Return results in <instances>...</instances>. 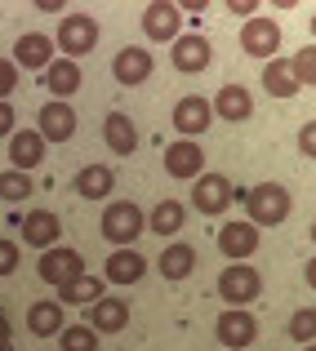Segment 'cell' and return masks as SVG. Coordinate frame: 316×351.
Returning <instances> with one entry per match:
<instances>
[{"instance_id": "1", "label": "cell", "mask_w": 316, "mask_h": 351, "mask_svg": "<svg viewBox=\"0 0 316 351\" xmlns=\"http://www.w3.org/2000/svg\"><path fill=\"white\" fill-rule=\"evenodd\" d=\"M236 200H245V214H249V223L263 232V227H281L285 218H290V209H294V196H290V187H281V182H258V187H240L236 191Z\"/></svg>"}, {"instance_id": "2", "label": "cell", "mask_w": 316, "mask_h": 351, "mask_svg": "<svg viewBox=\"0 0 316 351\" xmlns=\"http://www.w3.org/2000/svg\"><path fill=\"white\" fill-rule=\"evenodd\" d=\"M143 227H147V218H143V209H138L134 200H111L103 209V236L116 249H134V240L143 236Z\"/></svg>"}, {"instance_id": "3", "label": "cell", "mask_w": 316, "mask_h": 351, "mask_svg": "<svg viewBox=\"0 0 316 351\" xmlns=\"http://www.w3.org/2000/svg\"><path fill=\"white\" fill-rule=\"evenodd\" d=\"M258 293H263V276L249 263H227L218 271V298L227 302V307H249Z\"/></svg>"}, {"instance_id": "4", "label": "cell", "mask_w": 316, "mask_h": 351, "mask_svg": "<svg viewBox=\"0 0 316 351\" xmlns=\"http://www.w3.org/2000/svg\"><path fill=\"white\" fill-rule=\"evenodd\" d=\"M54 45H58V53L71 58V62L85 58V53L98 45V23L89 14H63L58 32H54Z\"/></svg>"}, {"instance_id": "5", "label": "cell", "mask_w": 316, "mask_h": 351, "mask_svg": "<svg viewBox=\"0 0 316 351\" xmlns=\"http://www.w3.org/2000/svg\"><path fill=\"white\" fill-rule=\"evenodd\" d=\"M240 49H245V58L272 62L276 53H281V23H276V18H267V14L240 23Z\"/></svg>"}, {"instance_id": "6", "label": "cell", "mask_w": 316, "mask_h": 351, "mask_svg": "<svg viewBox=\"0 0 316 351\" xmlns=\"http://www.w3.org/2000/svg\"><path fill=\"white\" fill-rule=\"evenodd\" d=\"M179 27H183V5H174V0H152L143 9V36L152 45H174L183 36Z\"/></svg>"}, {"instance_id": "7", "label": "cell", "mask_w": 316, "mask_h": 351, "mask_svg": "<svg viewBox=\"0 0 316 351\" xmlns=\"http://www.w3.org/2000/svg\"><path fill=\"white\" fill-rule=\"evenodd\" d=\"M36 276H41L45 285H54V289H63V285H71L76 276H85V258H80L76 249H67V245L45 249L41 263H36Z\"/></svg>"}, {"instance_id": "8", "label": "cell", "mask_w": 316, "mask_h": 351, "mask_svg": "<svg viewBox=\"0 0 316 351\" xmlns=\"http://www.w3.org/2000/svg\"><path fill=\"white\" fill-rule=\"evenodd\" d=\"M232 200H236V187H232L227 173H201V178L192 182V205L205 218H218Z\"/></svg>"}, {"instance_id": "9", "label": "cell", "mask_w": 316, "mask_h": 351, "mask_svg": "<svg viewBox=\"0 0 316 351\" xmlns=\"http://www.w3.org/2000/svg\"><path fill=\"white\" fill-rule=\"evenodd\" d=\"M214 338H218L223 347L240 351V347H249V343L258 338V320L249 316L245 307H223L218 320H214Z\"/></svg>"}, {"instance_id": "10", "label": "cell", "mask_w": 316, "mask_h": 351, "mask_svg": "<svg viewBox=\"0 0 316 351\" xmlns=\"http://www.w3.org/2000/svg\"><path fill=\"white\" fill-rule=\"evenodd\" d=\"M258 245H263V236H258V227L249 223V218L223 223V232H218V254L223 258H232V263H249Z\"/></svg>"}, {"instance_id": "11", "label": "cell", "mask_w": 316, "mask_h": 351, "mask_svg": "<svg viewBox=\"0 0 316 351\" xmlns=\"http://www.w3.org/2000/svg\"><path fill=\"white\" fill-rule=\"evenodd\" d=\"M210 120H214V103H210V98L183 94L179 103H174V129H179L183 138H192V143L210 129Z\"/></svg>"}, {"instance_id": "12", "label": "cell", "mask_w": 316, "mask_h": 351, "mask_svg": "<svg viewBox=\"0 0 316 351\" xmlns=\"http://www.w3.org/2000/svg\"><path fill=\"white\" fill-rule=\"evenodd\" d=\"M210 62H214V45L201 32H188V36H179V40H174V71L196 76V71H205Z\"/></svg>"}, {"instance_id": "13", "label": "cell", "mask_w": 316, "mask_h": 351, "mask_svg": "<svg viewBox=\"0 0 316 351\" xmlns=\"http://www.w3.org/2000/svg\"><path fill=\"white\" fill-rule=\"evenodd\" d=\"M36 129H41L45 143H71L76 138V112H71V103H45L41 116H36Z\"/></svg>"}, {"instance_id": "14", "label": "cell", "mask_w": 316, "mask_h": 351, "mask_svg": "<svg viewBox=\"0 0 316 351\" xmlns=\"http://www.w3.org/2000/svg\"><path fill=\"white\" fill-rule=\"evenodd\" d=\"M201 169H205V152H201V143H192V138H179V143L165 147V173L170 178H201Z\"/></svg>"}, {"instance_id": "15", "label": "cell", "mask_w": 316, "mask_h": 351, "mask_svg": "<svg viewBox=\"0 0 316 351\" xmlns=\"http://www.w3.org/2000/svg\"><path fill=\"white\" fill-rule=\"evenodd\" d=\"M152 67H156V58L147 49H138V45H125V49L111 58V76H116V85H125V89L143 85V80L152 76Z\"/></svg>"}, {"instance_id": "16", "label": "cell", "mask_w": 316, "mask_h": 351, "mask_svg": "<svg viewBox=\"0 0 316 351\" xmlns=\"http://www.w3.org/2000/svg\"><path fill=\"white\" fill-rule=\"evenodd\" d=\"M54 36H45V32H23L18 36V45H14V62L18 67H27V71H49V62H54Z\"/></svg>"}, {"instance_id": "17", "label": "cell", "mask_w": 316, "mask_h": 351, "mask_svg": "<svg viewBox=\"0 0 316 351\" xmlns=\"http://www.w3.org/2000/svg\"><path fill=\"white\" fill-rule=\"evenodd\" d=\"M58 236H63V223H58V214L54 209H32V214L23 218V240L32 249H58Z\"/></svg>"}, {"instance_id": "18", "label": "cell", "mask_w": 316, "mask_h": 351, "mask_svg": "<svg viewBox=\"0 0 316 351\" xmlns=\"http://www.w3.org/2000/svg\"><path fill=\"white\" fill-rule=\"evenodd\" d=\"M254 116V94L245 85H223L214 94V120H227V125H240V120Z\"/></svg>"}, {"instance_id": "19", "label": "cell", "mask_w": 316, "mask_h": 351, "mask_svg": "<svg viewBox=\"0 0 316 351\" xmlns=\"http://www.w3.org/2000/svg\"><path fill=\"white\" fill-rule=\"evenodd\" d=\"M45 160V138L41 129H18L14 138H9V169L18 173H32V165Z\"/></svg>"}, {"instance_id": "20", "label": "cell", "mask_w": 316, "mask_h": 351, "mask_svg": "<svg viewBox=\"0 0 316 351\" xmlns=\"http://www.w3.org/2000/svg\"><path fill=\"white\" fill-rule=\"evenodd\" d=\"M85 325L94 334H120L129 325V302L125 298H103L94 307H85Z\"/></svg>"}, {"instance_id": "21", "label": "cell", "mask_w": 316, "mask_h": 351, "mask_svg": "<svg viewBox=\"0 0 316 351\" xmlns=\"http://www.w3.org/2000/svg\"><path fill=\"white\" fill-rule=\"evenodd\" d=\"M147 276V258L138 249H111L107 267H103V280L111 285H138Z\"/></svg>"}, {"instance_id": "22", "label": "cell", "mask_w": 316, "mask_h": 351, "mask_svg": "<svg viewBox=\"0 0 316 351\" xmlns=\"http://www.w3.org/2000/svg\"><path fill=\"white\" fill-rule=\"evenodd\" d=\"M27 329H32L36 338H58L63 329H67V320H63V302L58 298H41L27 307Z\"/></svg>"}, {"instance_id": "23", "label": "cell", "mask_w": 316, "mask_h": 351, "mask_svg": "<svg viewBox=\"0 0 316 351\" xmlns=\"http://www.w3.org/2000/svg\"><path fill=\"white\" fill-rule=\"evenodd\" d=\"M111 187H116V169L111 165H85V169L71 178V191L85 200H107Z\"/></svg>"}, {"instance_id": "24", "label": "cell", "mask_w": 316, "mask_h": 351, "mask_svg": "<svg viewBox=\"0 0 316 351\" xmlns=\"http://www.w3.org/2000/svg\"><path fill=\"white\" fill-rule=\"evenodd\" d=\"M156 267H161V276H165L170 285H174V280H188V276L196 271V249H192L188 240H174V245L161 249Z\"/></svg>"}, {"instance_id": "25", "label": "cell", "mask_w": 316, "mask_h": 351, "mask_svg": "<svg viewBox=\"0 0 316 351\" xmlns=\"http://www.w3.org/2000/svg\"><path fill=\"white\" fill-rule=\"evenodd\" d=\"M45 89L54 94V103H67V98L80 89V62H71V58H54V62H49V71H45Z\"/></svg>"}, {"instance_id": "26", "label": "cell", "mask_w": 316, "mask_h": 351, "mask_svg": "<svg viewBox=\"0 0 316 351\" xmlns=\"http://www.w3.org/2000/svg\"><path fill=\"white\" fill-rule=\"evenodd\" d=\"M103 143L116 156H134L138 152V129H134V120H129L125 112H107V120H103Z\"/></svg>"}, {"instance_id": "27", "label": "cell", "mask_w": 316, "mask_h": 351, "mask_svg": "<svg viewBox=\"0 0 316 351\" xmlns=\"http://www.w3.org/2000/svg\"><path fill=\"white\" fill-rule=\"evenodd\" d=\"M263 89L272 98H299V80H294V67H290V58H272V62H263Z\"/></svg>"}, {"instance_id": "28", "label": "cell", "mask_w": 316, "mask_h": 351, "mask_svg": "<svg viewBox=\"0 0 316 351\" xmlns=\"http://www.w3.org/2000/svg\"><path fill=\"white\" fill-rule=\"evenodd\" d=\"M107 293H103V280H98V276H76V280L71 285H63L58 289V302L63 307H94V302H103Z\"/></svg>"}, {"instance_id": "29", "label": "cell", "mask_w": 316, "mask_h": 351, "mask_svg": "<svg viewBox=\"0 0 316 351\" xmlns=\"http://www.w3.org/2000/svg\"><path fill=\"white\" fill-rule=\"evenodd\" d=\"M152 232L156 236H179L183 232V223H188V209H183V200H161V205L152 209Z\"/></svg>"}, {"instance_id": "30", "label": "cell", "mask_w": 316, "mask_h": 351, "mask_svg": "<svg viewBox=\"0 0 316 351\" xmlns=\"http://www.w3.org/2000/svg\"><path fill=\"white\" fill-rule=\"evenodd\" d=\"M32 191H36L32 173H18V169L0 173V200H5V205H23V200H32Z\"/></svg>"}, {"instance_id": "31", "label": "cell", "mask_w": 316, "mask_h": 351, "mask_svg": "<svg viewBox=\"0 0 316 351\" xmlns=\"http://www.w3.org/2000/svg\"><path fill=\"white\" fill-rule=\"evenodd\" d=\"M58 351H98V334L89 325H67L58 334Z\"/></svg>"}, {"instance_id": "32", "label": "cell", "mask_w": 316, "mask_h": 351, "mask_svg": "<svg viewBox=\"0 0 316 351\" xmlns=\"http://www.w3.org/2000/svg\"><path fill=\"white\" fill-rule=\"evenodd\" d=\"M290 338H294V343H303V347L316 343V307H299L290 316Z\"/></svg>"}, {"instance_id": "33", "label": "cell", "mask_w": 316, "mask_h": 351, "mask_svg": "<svg viewBox=\"0 0 316 351\" xmlns=\"http://www.w3.org/2000/svg\"><path fill=\"white\" fill-rule=\"evenodd\" d=\"M290 67H294V80H299V85H316V40L294 53Z\"/></svg>"}, {"instance_id": "34", "label": "cell", "mask_w": 316, "mask_h": 351, "mask_svg": "<svg viewBox=\"0 0 316 351\" xmlns=\"http://www.w3.org/2000/svg\"><path fill=\"white\" fill-rule=\"evenodd\" d=\"M14 85H18V62L14 58H0V103H9Z\"/></svg>"}, {"instance_id": "35", "label": "cell", "mask_w": 316, "mask_h": 351, "mask_svg": "<svg viewBox=\"0 0 316 351\" xmlns=\"http://www.w3.org/2000/svg\"><path fill=\"white\" fill-rule=\"evenodd\" d=\"M18 271V245L9 236H0V276H14Z\"/></svg>"}, {"instance_id": "36", "label": "cell", "mask_w": 316, "mask_h": 351, "mask_svg": "<svg viewBox=\"0 0 316 351\" xmlns=\"http://www.w3.org/2000/svg\"><path fill=\"white\" fill-rule=\"evenodd\" d=\"M299 152L308 156V160H316V120H308V125L299 129Z\"/></svg>"}, {"instance_id": "37", "label": "cell", "mask_w": 316, "mask_h": 351, "mask_svg": "<svg viewBox=\"0 0 316 351\" xmlns=\"http://www.w3.org/2000/svg\"><path fill=\"white\" fill-rule=\"evenodd\" d=\"M14 103H0V138H14L18 134V129H14Z\"/></svg>"}, {"instance_id": "38", "label": "cell", "mask_w": 316, "mask_h": 351, "mask_svg": "<svg viewBox=\"0 0 316 351\" xmlns=\"http://www.w3.org/2000/svg\"><path fill=\"white\" fill-rule=\"evenodd\" d=\"M254 9H258L254 0H227V14H232V18H245V23H249V18H258Z\"/></svg>"}, {"instance_id": "39", "label": "cell", "mask_w": 316, "mask_h": 351, "mask_svg": "<svg viewBox=\"0 0 316 351\" xmlns=\"http://www.w3.org/2000/svg\"><path fill=\"white\" fill-rule=\"evenodd\" d=\"M9 338H14V329H9V316L0 311V347H9Z\"/></svg>"}, {"instance_id": "40", "label": "cell", "mask_w": 316, "mask_h": 351, "mask_svg": "<svg viewBox=\"0 0 316 351\" xmlns=\"http://www.w3.org/2000/svg\"><path fill=\"white\" fill-rule=\"evenodd\" d=\"M303 280H308V289H316V258H312L308 267H303Z\"/></svg>"}, {"instance_id": "41", "label": "cell", "mask_w": 316, "mask_h": 351, "mask_svg": "<svg viewBox=\"0 0 316 351\" xmlns=\"http://www.w3.org/2000/svg\"><path fill=\"white\" fill-rule=\"evenodd\" d=\"M308 236H312V245H316V223H312V232H308Z\"/></svg>"}, {"instance_id": "42", "label": "cell", "mask_w": 316, "mask_h": 351, "mask_svg": "<svg viewBox=\"0 0 316 351\" xmlns=\"http://www.w3.org/2000/svg\"><path fill=\"white\" fill-rule=\"evenodd\" d=\"M308 27H312V36H316V14H312V23H308Z\"/></svg>"}, {"instance_id": "43", "label": "cell", "mask_w": 316, "mask_h": 351, "mask_svg": "<svg viewBox=\"0 0 316 351\" xmlns=\"http://www.w3.org/2000/svg\"><path fill=\"white\" fill-rule=\"evenodd\" d=\"M0 351H14V343H9V347H0Z\"/></svg>"}, {"instance_id": "44", "label": "cell", "mask_w": 316, "mask_h": 351, "mask_svg": "<svg viewBox=\"0 0 316 351\" xmlns=\"http://www.w3.org/2000/svg\"><path fill=\"white\" fill-rule=\"evenodd\" d=\"M303 351H316V343H312V347H303Z\"/></svg>"}]
</instances>
